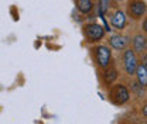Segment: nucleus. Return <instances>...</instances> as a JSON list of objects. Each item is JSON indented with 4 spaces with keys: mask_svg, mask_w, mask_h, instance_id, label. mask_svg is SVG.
Listing matches in <instances>:
<instances>
[{
    "mask_svg": "<svg viewBox=\"0 0 147 124\" xmlns=\"http://www.w3.org/2000/svg\"><path fill=\"white\" fill-rule=\"evenodd\" d=\"M91 51L93 55V59H95V64L99 69L105 71L112 65V51L108 45L96 44L91 48Z\"/></svg>",
    "mask_w": 147,
    "mask_h": 124,
    "instance_id": "f257e3e1",
    "label": "nucleus"
},
{
    "mask_svg": "<svg viewBox=\"0 0 147 124\" xmlns=\"http://www.w3.org/2000/svg\"><path fill=\"white\" fill-rule=\"evenodd\" d=\"M82 31H84V36H85V41L88 44H95L96 45V42H99L105 37V27H102L98 23L85 24Z\"/></svg>",
    "mask_w": 147,
    "mask_h": 124,
    "instance_id": "f03ea898",
    "label": "nucleus"
},
{
    "mask_svg": "<svg viewBox=\"0 0 147 124\" xmlns=\"http://www.w3.org/2000/svg\"><path fill=\"white\" fill-rule=\"evenodd\" d=\"M109 99L110 102L116 106H122L125 103H127L129 99H130V92L129 89L122 85V83H116L113 85L109 90Z\"/></svg>",
    "mask_w": 147,
    "mask_h": 124,
    "instance_id": "7ed1b4c3",
    "label": "nucleus"
},
{
    "mask_svg": "<svg viewBox=\"0 0 147 124\" xmlns=\"http://www.w3.org/2000/svg\"><path fill=\"white\" fill-rule=\"evenodd\" d=\"M139 66V61L133 48H127L123 51V69L127 76H134Z\"/></svg>",
    "mask_w": 147,
    "mask_h": 124,
    "instance_id": "20e7f679",
    "label": "nucleus"
},
{
    "mask_svg": "<svg viewBox=\"0 0 147 124\" xmlns=\"http://www.w3.org/2000/svg\"><path fill=\"white\" fill-rule=\"evenodd\" d=\"M147 13V4L144 0H129L127 14L131 20H142Z\"/></svg>",
    "mask_w": 147,
    "mask_h": 124,
    "instance_id": "39448f33",
    "label": "nucleus"
},
{
    "mask_svg": "<svg viewBox=\"0 0 147 124\" xmlns=\"http://www.w3.org/2000/svg\"><path fill=\"white\" fill-rule=\"evenodd\" d=\"M130 44V37L123 36V34H115L109 38V45L110 48H113L115 51H125L127 50V45Z\"/></svg>",
    "mask_w": 147,
    "mask_h": 124,
    "instance_id": "423d86ee",
    "label": "nucleus"
},
{
    "mask_svg": "<svg viewBox=\"0 0 147 124\" xmlns=\"http://www.w3.org/2000/svg\"><path fill=\"white\" fill-rule=\"evenodd\" d=\"M117 78H119V72H117V69H116L115 66H112V65H110L108 69L102 71V76H100L102 83H103V86H106V88H112L113 83L117 80Z\"/></svg>",
    "mask_w": 147,
    "mask_h": 124,
    "instance_id": "0eeeda50",
    "label": "nucleus"
},
{
    "mask_svg": "<svg viewBox=\"0 0 147 124\" xmlns=\"http://www.w3.org/2000/svg\"><path fill=\"white\" fill-rule=\"evenodd\" d=\"M110 24H112V27L116 28L117 31L125 30V27H126V24H127V17H126L125 11H122V10H115V13H113L112 17H110Z\"/></svg>",
    "mask_w": 147,
    "mask_h": 124,
    "instance_id": "6e6552de",
    "label": "nucleus"
},
{
    "mask_svg": "<svg viewBox=\"0 0 147 124\" xmlns=\"http://www.w3.org/2000/svg\"><path fill=\"white\" fill-rule=\"evenodd\" d=\"M131 45H133V51L136 54H144L147 50V37L142 33H137L131 40Z\"/></svg>",
    "mask_w": 147,
    "mask_h": 124,
    "instance_id": "1a4fd4ad",
    "label": "nucleus"
},
{
    "mask_svg": "<svg viewBox=\"0 0 147 124\" xmlns=\"http://www.w3.org/2000/svg\"><path fill=\"white\" fill-rule=\"evenodd\" d=\"M136 79H137V83L139 86L144 89L147 88V66H144L143 64L139 62V66H137V71H136Z\"/></svg>",
    "mask_w": 147,
    "mask_h": 124,
    "instance_id": "9d476101",
    "label": "nucleus"
},
{
    "mask_svg": "<svg viewBox=\"0 0 147 124\" xmlns=\"http://www.w3.org/2000/svg\"><path fill=\"white\" fill-rule=\"evenodd\" d=\"M76 9L82 14H89L93 10V1L92 0H75Z\"/></svg>",
    "mask_w": 147,
    "mask_h": 124,
    "instance_id": "9b49d317",
    "label": "nucleus"
},
{
    "mask_svg": "<svg viewBox=\"0 0 147 124\" xmlns=\"http://www.w3.org/2000/svg\"><path fill=\"white\" fill-rule=\"evenodd\" d=\"M110 4V0H99L98 4H96V11H98V17L100 18L102 21L106 20L105 18V14L109 11V6Z\"/></svg>",
    "mask_w": 147,
    "mask_h": 124,
    "instance_id": "f8f14e48",
    "label": "nucleus"
},
{
    "mask_svg": "<svg viewBox=\"0 0 147 124\" xmlns=\"http://www.w3.org/2000/svg\"><path fill=\"white\" fill-rule=\"evenodd\" d=\"M142 31L147 34V16L143 18V21H142Z\"/></svg>",
    "mask_w": 147,
    "mask_h": 124,
    "instance_id": "ddd939ff",
    "label": "nucleus"
},
{
    "mask_svg": "<svg viewBox=\"0 0 147 124\" xmlns=\"http://www.w3.org/2000/svg\"><path fill=\"white\" fill-rule=\"evenodd\" d=\"M142 114H143V116L147 119V105H144V106L142 107Z\"/></svg>",
    "mask_w": 147,
    "mask_h": 124,
    "instance_id": "4468645a",
    "label": "nucleus"
},
{
    "mask_svg": "<svg viewBox=\"0 0 147 124\" xmlns=\"http://www.w3.org/2000/svg\"><path fill=\"white\" fill-rule=\"evenodd\" d=\"M92 1H99V0H92Z\"/></svg>",
    "mask_w": 147,
    "mask_h": 124,
    "instance_id": "2eb2a0df",
    "label": "nucleus"
}]
</instances>
